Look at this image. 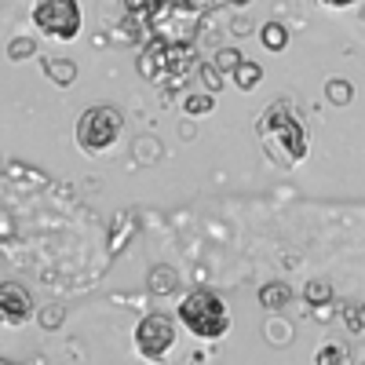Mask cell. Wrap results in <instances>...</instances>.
Masks as SVG:
<instances>
[{"instance_id": "18", "label": "cell", "mask_w": 365, "mask_h": 365, "mask_svg": "<svg viewBox=\"0 0 365 365\" xmlns=\"http://www.w3.org/2000/svg\"><path fill=\"white\" fill-rule=\"evenodd\" d=\"M303 299H307L311 307H325V303H332V285L325 278H311L303 285Z\"/></svg>"}, {"instance_id": "1", "label": "cell", "mask_w": 365, "mask_h": 365, "mask_svg": "<svg viewBox=\"0 0 365 365\" xmlns=\"http://www.w3.org/2000/svg\"><path fill=\"white\" fill-rule=\"evenodd\" d=\"M256 135H259L263 150L270 154V161H278L282 168L299 165L307 158V128H303V120L296 117V110L285 99L270 103L256 117Z\"/></svg>"}, {"instance_id": "27", "label": "cell", "mask_w": 365, "mask_h": 365, "mask_svg": "<svg viewBox=\"0 0 365 365\" xmlns=\"http://www.w3.org/2000/svg\"><path fill=\"white\" fill-rule=\"evenodd\" d=\"M325 8H351V4H358V0H322Z\"/></svg>"}, {"instance_id": "8", "label": "cell", "mask_w": 365, "mask_h": 365, "mask_svg": "<svg viewBox=\"0 0 365 365\" xmlns=\"http://www.w3.org/2000/svg\"><path fill=\"white\" fill-rule=\"evenodd\" d=\"M34 314H37V307H34L29 289H22L19 282H4V285H0V318H4L8 325H26Z\"/></svg>"}, {"instance_id": "9", "label": "cell", "mask_w": 365, "mask_h": 365, "mask_svg": "<svg viewBox=\"0 0 365 365\" xmlns=\"http://www.w3.org/2000/svg\"><path fill=\"white\" fill-rule=\"evenodd\" d=\"M125 8H128V19L139 29H154L175 8V0H125Z\"/></svg>"}, {"instance_id": "17", "label": "cell", "mask_w": 365, "mask_h": 365, "mask_svg": "<svg viewBox=\"0 0 365 365\" xmlns=\"http://www.w3.org/2000/svg\"><path fill=\"white\" fill-rule=\"evenodd\" d=\"M259 81H263V66L259 63H252V58H245L237 70H234V84L241 88V91H252V88H259Z\"/></svg>"}, {"instance_id": "20", "label": "cell", "mask_w": 365, "mask_h": 365, "mask_svg": "<svg viewBox=\"0 0 365 365\" xmlns=\"http://www.w3.org/2000/svg\"><path fill=\"white\" fill-rule=\"evenodd\" d=\"M197 77H201V84L208 91H220L223 88V70L216 66V58H212V63H197Z\"/></svg>"}, {"instance_id": "29", "label": "cell", "mask_w": 365, "mask_h": 365, "mask_svg": "<svg viewBox=\"0 0 365 365\" xmlns=\"http://www.w3.org/2000/svg\"><path fill=\"white\" fill-rule=\"evenodd\" d=\"M230 4H234V8H249V4H252V0H230Z\"/></svg>"}, {"instance_id": "16", "label": "cell", "mask_w": 365, "mask_h": 365, "mask_svg": "<svg viewBox=\"0 0 365 365\" xmlns=\"http://www.w3.org/2000/svg\"><path fill=\"white\" fill-rule=\"evenodd\" d=\"M259 41H263L267 51H285V48H289V29H285V22H263Z\"/></svg>"}, {"instance_id": "11", "label": "cell", "mask_w": 365, "mask_h": 365, "mask_svg": "<svg viewBox=\"0 0 365 365\" xmlns=\"http://www.w3.org/2000/svg\"><path fill=\"white\" fill-rule=\"evenodd\" d=\"M146 289L154 292V296H175V289H179V274H175V267L158 263L154 270H150V278H146Z\"/></svg>"}, {"instance_id": "26", "label": "cell", "mask_w": 365, "mask_h": 365, "mask_svg": "<svg viewBox=\"0 0 365 365\" xmlns=\"http://www.w3.org/2000/svg\"><path fill=\"white\" fill-rule=\"evenodd\" d=\"M344 325L354 332V336H358V332H361V322H358V307H347L344 311Z\"/></svg>"}, {"instance_id": "14", "label": "cell", "mask_w": 365, "mask_h": 365, "mask_svg": "<svg viewBox=\"0 0 365 365\" xmlns=\"http://www.w3.org/2000/svg\"><path fill=\"white\" fill-rule=\"evenodd\" d=\"M325 103H332V106H351V103H354V84L344 81V77H329V81H325Z\"/></svg>"}, {"instance_id": "21", "label": "cell", "mask_w": 365, "mask_h": 365, "mask_svg": "<svg viewBox=\"0 0 365 365\" xmlns=\"http://www.w3.org/2000/svg\"><path fill=\"white\" fill-rule=\"evenodd\" d=\"M241 63H245V55L237 51V44H234V48H220V51H216V66H220L223 73H234Z\"/></svg>"}, {"instance_id": "3", "label": "cell", "mask_w": 365, "mask_h": 365, "mask_svg": "<svg viewBox=\"0 0 365 365\" xmlns=\"http://www.w3.org/2000/svg\"><path fill=\"white\" fill-rule=\"evenodd\" d=\"M179 322L190 329V336L197 340H223L230 329V311L227 303L212 289H194L179 299Z\"/></svg>"}, {"instance_id": "4", "label": "cell", "mask_w": 365, "mask_h": 365, "mask_svg": "<svg viewBox=\"0 0 365 365\" xmlns=\"http://www.w3.org/2000/svg\"><path fill=\"white\" fill-rule=\"evenodd\" d=\"M125 132V113L113 103H96L77 117V146L84 154H106Z\"/></svg>"}, {"instance_id": "12", "label": "cell", "mask_w": 365, "mask_h": 365, "mask_svg": "<svg viewBox=\"0 0 365 365\" xmlns=\"http://www.w3.org/2000/svg\"><path fill=\"white\" fill-rule=\"evenodd\" d=\"M259 303L267 311H285L289 303H292V285H285V282H267L263 289H259Z\"/></svg>"}, {"instance_id": "24", "label": "cell", "mask_w": 365, "mask_h": 365, "mask_svg": "<svg viewBox=\"0 0 365 365\" xmlns=\"http://www.w3.org/2000/svg\"><path fill=\"white\" fill-rule=\"evenodd\" d=\"M63 318H66V311L63 307H58V303H51V307H44L41 314H37V322L51 332V329H58V325H63Z\"/></svg>"}, {"instance_id": "25", "label": "cell", "mask_w": 365, "mask_h": 365, "mask_svg": "<svg viewBox=\"0 0 365 365\" xmlns=\"http://www.w3.org/2000/svg\"><path fill=\"white\" fill-rule=\"evenodd\" d=\"M344 358H347V351H344V347H322V351L314 354V361H318V365H329V361H344Z\"/></svg>"}, {"instance_id": "13", "label": "cell", "mask_w": 365, "mask_h": 365, "mask_svg": "<svg viewBox=\"0 0 365 365\" xmlns=\"http://www.w3.org/2000/svg\"><path fill=\"white\" fill-rule=\"evenodd\" d=\"M182 113H187V117H205V113H212V110H216V91H187V96H182Z\"/></svg>"}, {"instance_id": "22", "label": "cell", "mask_w": 365, "mask_h": 365, "mask_svg": "<svg viewBox=\"0 0 365 365\" xmlns=\"http://www.w3.org/2000/svg\"><path fill=\"white\" fill-rule=\"evenodd\" d=\"M179 8H187V11H197V15H212V11H220L227 8L230 0H175Z\"/></svg>"}, {"instance_id": "7", "label": "cell", "mask_w": 365, "mask_h": 365, "mask_svg": "<svg viewBox=\"0 0 365 365\" xmlns=\"http://www.w3.org/2000/svg\"><path fill=\"white\" fill-rule=\"evenodd\" d=\"M201 15L197 11H187V8H172L154 29H150V34H158V37H165V41H172V44H194V37H197V22Z\"/></svg>"}, {"instance_id": "2", "label": "cell", "mask_w": 365, "mask_h": 365, "mask_svg": "<svg viewBox=\"0 0 365 365\" xmlns=\"http://www.w3.org/2000/svg\"><path fill=\"white\" fill-rule=\"evenodd\" d=\"M135 70L143 81L161 84V88H182L190 77V70H197L194 63V44H172L158 34L146 37V48L135 58Z\"/></svg>"}, {"instance_id": "10", "label": "cell", "mask_w": 365, "mask_h": 365, "mask_svg": "<svg viewBox=\"0 0 365 365\" xmlns=\"http://www.w3.org/2000/svg\"><path fill=\"white\" fill-rule=\"evenodd\" d=\"M41 70H44V77H48L51 84H58V88H70V84L77 81V63H73V58H51V55H44V58H41Z\"/></svg>"}, {"instance_id": "15", "label": "cell", "mask_w": 365, "mask_h": 365, "mask_svg": "<svg viewBox=\"0 0 365 365\" xmlns=\"http://www.w3.org/2000/svg\"><path fill=\"white\" fill-rule=\"evenodd\" d=\"M135 230H139V223H135L132 216H120V220L113 223V230H110V252H113V256L125 252V245L135 237Z\"/></svg>"}, {"instance_id": "19", "label": "cell", "mask_w": 365, "mask_h": 365, "mask_svg": "<svg viewBox=\"0 0 365 365\" xmlns=\"http://www.w3.org/2000/svg\"><path fill=\"white\" fill-rule=\"evenodd\" d=\"M34 55H37V41L34 37H15L8 44V58H11V63H26V58H34Z\"/></svg>"}, {"instance_id": "23", "label": "cell", "mask_w": 365, "mask_h": 365, "mask_svg": "<svg viewBox=\"0 0 365 365\" xmlns=\"http://www.w3.org/2000/svg\"><path fill=\"white\" fill-rule=\"evenodd\" d=\"M135 158L146 161V165H154V161L161 158V143H158V139H139V143H135Z\"/></svg>"}, {"instance_id": "5", "label": "cell", "mask_w": 365, "mask_h": 365, "mask_svg": "<svg viewBox=\"0 0 365 365\" xmlns=\"http://www.w3.org/2000/svg\"><path fill=\"white\" fill-rule=\"evenodd\" d=\"M34 26L51 41H73L81 34V4L77 0H37Z\"/></svg>"}, {"instance_id": "6", "label": "cell", "mask_w": 365, "mask_h": 365, "mask_svg": "<svg viewBox=\"0 0 365 365\" xmlns=\"http://www.w3.org/2000/svg\"><path fill=\"white\" fill-rule=\"evenodd\" d=\"M175 340H179V329H175V318L168 314H146L135 325V351L146 361H165Z\"/></svg>"}, {"instance_id": "28", "label": "cell", "mask_w": 365, "mask_h": 365, "mask_svg": "<svg viewBox=\"0 0 365 365\" xmlns=\"http://www.w3.org/2000/svg\"><path fill=\"white\" fill-rule=\"evenodd\" d=\"M358 322H361V332H365V303H358Z\"/></svg>"}]
</instances>
